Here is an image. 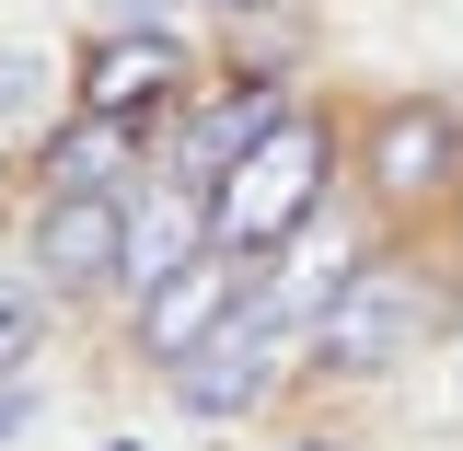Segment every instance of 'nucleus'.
Returning <instances> with one entry per match:
<instances>
[{
    "mask_svg": "<svg viewBox=\"0 0 463 451\" xmlns=\"http://www.w3.org/2000/svg\"><path fill=\"white\" fill-rule=\"evenodd\" d=\"M325 209V127H301V116H279L243 163L209 185V231L221 243H243V255H279V243H301V221Z\"/></svg>",
    "mask_w": 463,
    "mask_h": 451,
    "instance_id": "nucleus-1",
    "label": "nucleus"
},
{
    "mask_svg": "<svg viewBox=\"0 0 463 451\" xmlns=\"http://www.w3.org/2000/svg\"><path fill=\"white\" fill-rule=\"evenodd\" d=\"M289 336H301V313L289 301H243L209 347H185L174 359V394H185V417H255L267 405V382H279V359H289Z\"/></svg>",
    "mask_w": 463,
    "mask_h": 451,
    "instance_id": "nucleus-2",
    "label": "nucleus"
},
{
    "mask_svg": "<svg viewBox=\"0 0 463 451\" xmlns=\"http://www.w3.org/2000/svg\"><path fill=\"white\" fill-rule=\"evenodd\" d=\"M417 324H429V289L405 267H347L325 289V313H313V359L325 371H394L417 347Z\"/></svg>",
    "mask_w": 463,
    "mask_h": 451,
    "instance_id": "nucleus-3",
    "label": "nucleus"
},
{
    "mask_svg": "<svg viewBox=\"0 0 463 451\" xmlns=\"http://www.w3.org/2000/svg\"><path fill=\"white\" fill-rule=\"evenodd\" d=\"M243 301H255V255L209 231V243H197L174 278L139 289V347H151V359H185V347H209V336H221Z\"/></svg>",
    "mask_w": 463,
    "mask_h": 451,
    "instance_id": "nucleus-4",
    "label": "nucleus"
},
{
    "mask_svg": "<svg viewBox=\"0 0 463 451\" xmlns=\"http://www.w3.org/2000/svg\"><path fill=\"white\" fill-rule=\"evenodd\" d=\"M185 93V47H174L163 23H116L81 47V105L93 116H128V127H151V116Z\"/></svg>",
    "mask_w": 463,
    "mask_h": 451,
    "instance_id": "nucleus-5",
    "label": "nucleus"
},
{
    "mask_svg": "<svg viewBox=\"0 0 463 451\" xmlns=\"http://www.w3.org/2000/svg\"><path fill=\"white\" fill-rule=\"evenodd\" d=\"M35 267H47L58 289L128 278V209H116V185H58L47 221H35Z\"/></svg>",
    "mask_w": 463,
    "mask_h": 451,
    "instance_id": "nucleus-6",
    "label": "nucleus"
},
{
    "mask_svg": "<svg viewBox=\"0 0 463 451\" xmlns=\"http://www.w3.org/2000/svg\"><path fill=\"white\" fill-rule=\"evenodd\" d=\"M279 116H289V105H279V81H232L221 105H209L197 127H185V139H174V174H185V185H221V174L243 163V151H255Z\"/></svg>",
    "mask_w": 463,
    "mask_h": 451,
    "instance_id": "nucleus-7",
    "label": "nucleus"
},
{
    "mask_svg": "<svg viewBox=\"0 0 463 451\" xmlns=\"http://www.w3.org/2000/svg\"><path fill=\"white\" fill-rule=\"evenodd\" d=\"M209 243V185H185V174H163L139 209H128V278L151 289V278H174L185 255Z\"/></svg>",
    "mask_w": 463,
    "mask_h": 451,
    "instance_id": "nucleus-8",
    "label": "nucleus"
},
{
    "mask_svg": "<svg viewBox=\"0 0 463 451\" xmlns=\"http://www.w3.org/2000/svg\"><path fill=\"white\" fill-rule=\"evenodd\" d=\"M463 151L452 105H394L383 127H371V185H394V197H417V185H440Z\"/></svg>",
    "mask_w": 463,
    "mask_h": 451,
    "instance_id": "nucleus-9",
    "label": "nucleus"
},
{
    "mask_svg": "<svg viewBox=\"0 0 463 451\" xmlns=\"http://www.w3.org/2000/svg\"><path fill=\"white\" fill-rule=\"evenodd\" d=\"M128 151H139V127H128V116H70V127H58L47 139V174L58 185H116V174H128Z\"/></svg>",
    "mask_w": 463,
    "mask_h": 451,
    "instance_id": "nucleus-10",
    "label": "nucleus"
},
{
    "mask_svg": "<svg viewBox=\"0 0 463 451\" xmlns=\"http://www.w3.org/2000/svg\"><path fill=\"white\" fill-rule=\"evenodd\" d=\"M47 127V58L35 47H0V139Z\"/></svg>",
    "mask_w": 463,
    "mask_h": 451,
    "instance_id": "nucleus-11",
    "label": "nucleus"
},
{
    "mask_svg": "<svg viewBox=\"0 0 463 451\" xmlns=\"http://www.w3.org/2000/svg\"><path fill=\"white\" fill-rule=\"evenodd\" d=\"M35 324H47V313H35V278H12V267H0V382L35 359Z\"/></svg>",
    "mask_w": 463,
    "mask_h": 451,
    "instance_id": "nucleus-12",
    "label": "nucleus"
},
{
    "mask_svg": "<svg viewBox=\"0 0 463 451\" xmlns=\"http://www.w3.org/2000/svg\"><path fill=\"white\" fill-rule=\"evenodd\" d=\"M12 428H24V394H0V440H12Z\"/></svg>",
    "mask_w": 463,
    "mask_h": 451,
    "instance_id": "nucleus-13",
    "label": "nucleus"
},
{
    "mask_svg": "<svg viewBox=\"0 0 463 451\" xmlns=\"http://www.w3.org/2000/svg\"><path fill=\"white\" fill-rule=\"evenodd\" d=\"M209 12H279V0H209Z\"/></svg>",
    "mask_w": 463,
    "mask_h": 451,
    "instance_id": "nucleus-14",
    "label": "nucleus"
},
{
    "mask_svg": "<svg viewBox=\"0 0 463 451\" xmlns=\"http://www.w3.org/2000/svg\"><path fill=\"white\" fill-rule=\"evenodd\" d=\"M301 451H336V440H301Z\"/></svg>",
    "mask_w": 463,
    "mask_h": 451,
    "instance_id": "nucleus-15",
    "label": "nucleus"
}]
</instances>
